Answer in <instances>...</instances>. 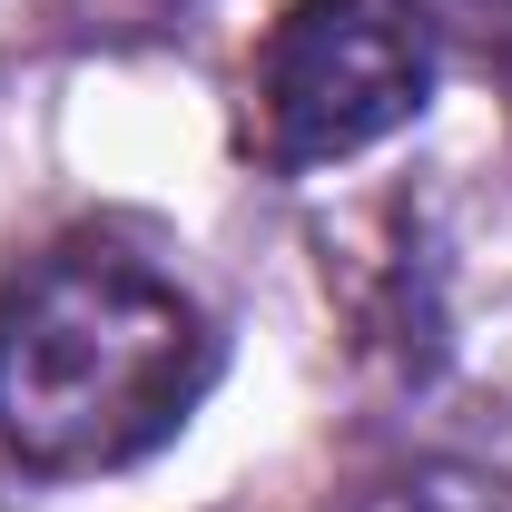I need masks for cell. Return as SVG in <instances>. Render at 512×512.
Instances as JSON below:
<instances>
[{
    "label": "cell",
    "instance_id": "5b68a950",
    "mask_svg": "<svg viewBox=\"0 0 512 512\" xmlns=\"http://www.w3.org/2000/svg\"><path fill=\"white\" fill-rule=\"evenodd\" d=\"M89 20H128V30H148V20H178L188 0H79Z\"/></svg>",
    "mask_w": 512,
    "mask_h": 512
},
{
    "label": "cell",
    "instance_id": "6da1fadb",
    "mask_svg": "<svg viewBox=\"0 0 512 512\" xmlns=\"http://www.w3.org/2000/svg\"><path fill=\"white\" fill-rule=\"evenodd\" d=\"M207 384V306L109 237H69L0 286V453L40 483L148 463L188 434Z\"/></svg>",
    "mask_w": 512,
    "mask_h": 512
},
{
    "label": "cell",
    "instance_id": "3957f363",
    "mask_svg": "<svg viewBox=\"0 0 512 512\" xmlns=\"http://www.w3.org/2000/svg\"><path fill=\"white\" fill-rule=\"evenodd\" d=\"M345 512H512V493L493 473H473V463H414V473L375 483L365 503H345Z\"/></svg>",
    "mask_w": 512,
    "mask_h": 512
},
{
    "label": "cell",
    "instance_id": "7a4b0ae2",
    "mask_svg": "<svg viewBox=\"0 0 512 512\" xmlns=\"http://www.w3.org/2000/svg\"><path fill=\"white\" fill-rule=\"evenodd\" d=\"M434 99V20L414 0H296L256 50V148L276 168H335Z\"/></svg>",
    "mask_w": 512,
    "mask_h": 512
},
{
    "label": "cell",
    "instance_id": "277c9868",
    "mask_svg": "<svg viewBox=\"0 0 512 512\" xmlns=\"http://www.w3.org/2000/svg\"><path fill=\"white\" fill-rule=\"evenodd\" d=\"M434 30H463L473 50H493V60H512V0H414Z\"/></svg>",
    "mask_w": 512,
    "mask_h": 512
}]
</instances>
